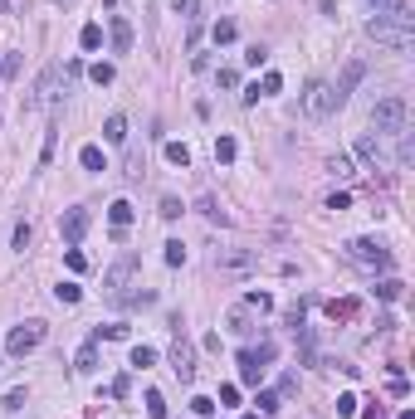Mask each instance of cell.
<instances>
[{
	"label": "cell",
	"instance_id": "cell-1",
	"mask_svg": "<svg viewBox=\"0 0 415 419\" xmlns=\"http://www.w3.org/2000/svg\"><path fill=\"white\" fill-rule=\"evenodd\" d=\"M367 34H372L376 44L396 49V54H405V49H410V39H415V15H410V5L391 0V15H376V20L367 25Z\"/></svg>",
	"mask_w": 415,
	"mask_h": 419
},
{
	"label": "cell",
	"instance_id": "cell-2",
	"mask_svg": "<svg viewBox=\"0 0 415 419\" xmlns=\"http://www.w3.org/2000/svg\"><path fill=\"white\" fill-rule=\"evenodd\" d=\"M405 122H410V108H405V98H381L376 108H372V127L376 132H386V137H401L405 132Z\"/></svg>",
	"mask_w": 415,
	"mask_h": 419
},
{
	"label": "cell",
	"instance_id": "cell-3",
	"mask_svg": "<svg viewBox=\"0 0 415 419\" xmlns=\"http://www.w3.org/2000/svg\"><path fill=\"white\" fill-rule=\"evenodd\" d=\"M347 258H352V264H361V269H376V273L391 269V249H386L381 239H347Z\"/></svg>",
	"mask_w": 415,
	"mask_h": 419
},
{
	"label": "cell",
	"instance_id": "cell-4",
	"mask_svg": "<svg viewBox=\"0 0 415 419\" xmlns=\"http://www.w3.org/2000/svg\"><path fill=\"white\" fill-rule=\"evenodd\" d=\"M59 83H64V64H49V69L39 73V83L30 88L25 108H54V102H59Z\"/></svg>",
	"mask_w": 415,
	"mask_h": 419
},
{
	"label": "cell",
	"instance_id": "cell-5",
	"mask_svg": "<svg viewBox=\"0 0 415 419\" xmlns=\"http://www.w3.org/2000/svg\"><path fill=\"white\" fill-rule=\"evenodd\" d=\"M274 361V341H259V346H244L240 351V381L244 385H259L264 381V365Z\"/></svg>",
	"mask_w": 415,
	"mask_h": 419
},
{
	"label": "cell",
	"instance_id": "cell-6",
	"mask_svg": "<svg viewBox=\"0 0 415 419\" xmlns=\"http://www.w3.org/2000/svg\"><path fill=\"white\" fill-rule=\"evenodd\" d=\"M303 113H308V117H328V113H337L332 83H323V78L308 83V88H303Z\"/></svg>",
	"mask_w": 415,
	"mask_h": 419
},
{
	"label": "cell",
	"instance_id": "cell-7",
	"mask_svg": "<svg viewBox=\"0 0 415 419\" xmlns=\"http://www.w3.org/2000/svg\"><path fill=\"white\" fill-rule=\"evenodd\" d=\"M39 341H44V322H39V317H30L25 327H15V332H10V341H6V356H10V361H20V356H30Z\"/></svg>",
	"mask_w": 415,
	"mask_h": 419
},
{
	"label": "cell",
	"instance_id": "cell-8",
	"mask_svg": "<svg viewBox=\"0 0 415 419\" xmlns=\"http://www.w3.org/2000/svg\"><path fill=\"white\" fill-rule=\"evenodd\" d=\"M137 264H142V258H137V253H123V258H118V264H113L108 273H103V288H108V297H123V288H127V278L137 273Z\"/></svg>",
	"mask_w": 415,
	"mask_h": 419
},
{
	"label": "cell",
	"instance_id": "cell-9",
	"mask_svg": "<svg viewBox=\"0 0 415 419\" xmlns=\"http://www.w3.org/2000/svg\"><path fill=\"white\" fill-rule=\"evenodd\" d=\"M171 371H176V381H181V385H191V381H195V351H191V341H186V337H176V346H171Z\"/></svg>",
	"mask_w": 415,
	"mask_h": 419
},
{
	"label": "cell",
	"instance_id": "cell-10",
	"mask_svg": "<svg viewBox=\"0 0 415 419\" xmlns=\"http://www.w3.org/2000/svg\"><path fill=\"white\" fill-rule=\"evenodd\" d=\"M259 264V253H249V249H220L215 253V269H230V273H249Z\"/></svg>",
	"mask_w": 415,
	"mask_h": 419
},
{
	"label": "cell",
	"instance_id": "cell-11",
	"mask_svg": "<svg viewBox=\"0 0 415 419\" xmlns=\"http://www.w3.org/2000/svg\"><path fill=\"white\" fill-rule=\"evenodd\" d=\"M361 78H367V64H357V59H352V64H347V69H342V78H337V83H332V98H337V108H342V102H347V98H352V88H357V83H361Z\"/></svg>",
	"mask_w": 415,
	"mask_h": 419
},
{
	"label": "cell",
	"instance_id": "cell-12",
	"mask_svg": "<svg viewBox=\"0 0 415 419\" xmlns=\"http://www.w3.org/2000/svg\"><path fill=\"white\" fill-rule=\"evenodd\" d=\"M59 234H64L69 244H78V239L88 234V210H64V220H59Z\"/></svg>",
	"mask_w": 415,
	"mask_h": 419
},
{
	"label": "cell",
	"instance_id": "cell-13",
	"mask_svg": "<svg viewBox=\"0 0 415 419\" xmlns=\"http://www.w3.org/2000/svg\"><path fill=\"white\" fill-rule=\"evenodd\" d=\"M352 151H357V161H361V166H376V161H381V141H376L372 132H361Z\"/></svg>",
	"mask_w": 415,
	"mask_h": 419
},
{
	"label": "cell",
	"instance_id": "cell-14",
	"mask_svg": "<svg viewBox=\"0 0 415 419\" xmlns=\"http://www.w3.org/2000/svg\"><path fill=\"white\" fill-rule=\"evenodd\" d=\"M108 225H113L118 234L132 225V200H113V205H108Z\"/></svg>",
	"mask_w": 415,
	"mask_h": 419
},
{
	"label": "cell",
	"instance_id": "cell-15",
	"mask_svg": "<svg viewBox=\"0 0 415 419\" xmlns=\"http://www.w3.org/2000/svg\"><path fill=\"white\" fill-rule=\"evenodd\" d=\"M132 49V25L123 15H113V54H127Z\"/></svg>",
	"mask_w": 415,
	"mask_h": 419
},
{
	"label": "cell",
	"instance_id": "cell-16",
	"mask_svg": "<svg viewBox=\"0 0 415 419\" xmlns=\"http://www.w3.org/2000/svg\"><path fill=\"white\" fill-rule=\"evenodd\" d=\"M103 137H108L113 146H118V141H127V117H123V113H113L108 122H103Z\"/></svg>",
	"mask_w": 415,
	"mask_h": 419
},
{
	"label": "cell",
	"instance_id": "cell-17",
	"mask_svg": "<svg viewBox=\"0 0 415 419\" xmlns=\"http://www.w3.org/2000/svg\"><path fill=\"white\" fill-rule=\"evenodd\" d=\"M328 317H332V322H352V317H357V297H342V302H328Z\"/></svg>",
	"mask_w": 415,
	"mask_h": 419
},
{
	"label": "cell",
	"instance_id": "cell-18",
	"mask_svg": "<svg viewBox=\"0 0 415 419\" xmlns=\"http://www.w3.org/2000/svg\"><path fill=\"white\" fill-rule=\"evenodd\" d=\"M74 371H83V376H88V371H98V346H93V341H88V346L78 351V361H74Z\"/></svg>",
	"mask_w": 415,
	"mask_h": 419
},
{
	"label": "cell",
	"instance_id": "cell-19",
	"mask_svg": "<svg viewBox=\"0 0 415 419\" xmlns=\"http://www.w3.org/2000/svg\"><path fill=\"white\" fill-rule=\"evenodd\" d=\"M78 44H83L88 54H93V49L103 44V25H83V30H78Z\"/></svg>",
	"mask_w": 415,
	"mask_h": 419
},
{
	"label": "cell",
	"instance_id": "cell-20",
	"mask_svg": "<svg viewBox=\"0 0 415 419\" xmlns=\"http://www.w3.org/2000/svg\"><path fill=\"white\" fill-rule=\"evenodd\" d=\"M167 161H171V166H181V171H186V166H191V151H186V146H181V141H167Z\"/></svg>",
	"mask_w": 415,
	"mask_h": 419
},
{
	"label": "cell",
	"instance_id": "cell-21",
	"mask_svg": "<svg viewBox=\"0 0 415 419\" xmlns=\"http://www.w3.org/2000/svg\"><path fill=\"white\" fill-rule=\"evenodd\" d=\"M235 151H240V146H235V137H220V141H215V161H220V166H230V161H235Z\"/></svg>",
	"mask_w": 415,
	"mask_h": 419
},
{
	"label": "cell",
	"instance_id": "cell-22",
	"mask_svg": "<svg viewBox=\"0 0 415 419\" xmlns=\"http://www.w3.org/2000/svg\"><path fill=\"white\" fill-rule=\"evenodd\" d=\"M230 332H235V337L254 332V327H249V307H235V312H230Z\"/></svg>",
	"mask_w": 415,
	"mask_h": 419
},
{
	"label": "cell",
	"instance_id": "cell-23",
	"mask_svg": "<svg viewBox=\"0 0 415 419\" xmlns=\"http://www.w3.org/2000/svg\"><path fill=\"white\" fill-rule=\"evenodd\" d=\"M147 414H151V419H167V400H162V390H147Z\"/></svg>",
	"mask_w": 415,
	"mask_h": 419
},
{
	"label": "cell",
	"instance_id": "cell-24",
	"mask_svg": "<svg viewBox=\"0 0 415 419\" xmlns=\"http://www.w3.org/2000/svg\"><path fill=\"white\" fill-rule=\"evenodd\" d=\"M78 161H83V171H103V151H98V146H83Z\"/></svg>",
	"mask_w": 415,
	"mask_h": 419
},
{
	"label": "cell",
	"instance_id": "cell-25",
	"mask_svg": "<svg viewBox=\"0 0 415 419\" xmlns=\"http://www.w3.org/2000/svg\"><path fill=\"white\" fill-rule=\"evenodd\" d=\"M167 264H171V269L186 264V244H181V239H167Z\"/></svg>",
	"mask_w": 415,
	"mask_h": 419
},
{
	"label": "cell",
	"instance_id": "cell-26",
	"mask_svg": "<svg viewBox=\"0 0 415 419\" xmlns=\"http://www.w3.org/2000/svg\"><path fill=\"white\" fill-rule=\"evenodd\" d=\"M235 34H240V30H235V20H220V25L211 30V39H215V44H230Z\"/></svg>",
	"mask_w": 415,
	"mask_h": 419
},
{
	"label": "cell",
	"instance_id": "cell-27",
	"mask_svg": "<svg viewBox=\"0 0 415 419\" xmlns=\"http://www.w3.org/2000/svg\"><path fill=\"white\" fill-rule=\"evenodd\" d=\"M401 288H405L401 278H386V283H376V297H386V302H396V297H401Z\"/></svg>",
	"mask_w": 415,
	"mask_h": 419
},
{
	"label": "cell",
	"instance_id": "cell-28",
	"mask_svg": "<svg viewBox=\"0 0 415 419\" xmlns=\"http://www.w3.org/2000/svg\"><path fill=\"white\" fill-rule=\"evenodd\" d=\"M88 78H93L98 88H108V83H113V64H93V69H88Z\"/></svg>",
	"mask_w": 415,
	"mask_h": 419
},
{
	"label": "cell",
	"instance_id": "cell-29",
	"mask_svg": "<svg viewBox=\"0 0 415 419\" xmlns=\"http://www.w3.org/2000/svg\"><path fill=\"white\" fill-rule=\"evenodd\" d=\"M279 400H284V395H274V390H259V414L269 419V414L279 409Z\"/></svg>",
	"mask_w": 415,
	"mask_h": 419
},
{
	"label": "cell",
	"instance_id": "cell-30",
	"mask_svg": "<svg viewBox=\"0 0 415 419\" xmlns=\"http://www.w3.org/2000/svg\"><path fill=\"white\" fill-rule=\"evenodd\" d=\"M264 59H269V49H264V44H249V49H244V64H249V69H259Z\"/></svg>",
	"mask_w": 415,
	"mask_h": 419
},
{
	"label": "cell",
	"instance_id": "cell-31",
	"mask_svg": "<svg viewBox=\"0 0 415 419\" xmlns=\"http://www.w3.org/2000/svg\"><path fill=\"white\" fill-rule=\"evenodd\" d=\"M103 337H108V341H123V337H127V327H123V322H113V327H98V332H93V341H103Z\"/></svg>",
	"mask_w": 415,
	"mask_h": 419
},
{
	"label": "cell",
	"instance_id": "cell-32",
	"mask_svg": "<svg viewBox=\"0 0 415 419\" xmlns=\"http://www.w3.org/2000/svg\"><path fill=\"white\" fill-rule=\"evenodd\" d=\"M54 297H59V302H78V297H83V288H78V283H59V288H54Z\"/></svg>",
	"mask_w": 415,
	"mask_h": 419
},
{
	"label": "cell",
	"instance_id": "cell-33",
	"mask_svg": "<svg viewBox=\"0 0 415 419\" xmlns=\"http://www.w3.org/2000/svg\"><path fill=\"white\" fill-rule=\"evenodd\" d=\"M244 307H254V312H269V307H274V297H269V293H249V297H244Z\"/></svg>",
	"mask_w": 415,
	"mask_h": 419
},
{
	"label": "cell",
	"instance_id": "cell-34",
	"mask_svg": "<svg viewBox=\"0 0 415 419\" xmlns=\"http://www.w3.org/2000/svg\"><path fill=\"white\" fill-rule=\"evenodd\" d=\"M200 215H205V220H220V225H225V210H220V205H215L211 195H205V200H200Z\"/></svg>",
	"mask_w": 415,
	"mask_h": 419
},
{
	"label": "cell",
	"instance_id": "cell-35",
	"mask_svg": "<svg viewBox=\"0 0 415 419\" xmlns=\"http://www.w3.org/2000/svg\"><path fill=\"white\" fill-rule=\"evenodd\" d=\"M151 361H157V351H151V346H132V365H142V371H147Z\"/></svg>",
	"mask_w": 415,
	"mask_h": 419
},
{
	"label": "cell",
	"instance_id": "cell-36",
	"mask_svg": "<svg viewBox=\"0 0 415 419\" xmlns=\"http://www.w3.org/2000/svg\"><path fill=\"white\" fill-rule=\"evenodd\" d=\"M357 405H361L357 395H337V414H342V419H352V414H357Z\"/></svg>",
	"mask_w": 415,
	"mask_h": 419
},
{
	"label": "cell",
	"instance_id": "cell-37",
	"mask_svg": "<svg viewBox=\"0 0 415 419\" xmlns=\"http://www.w3.org/2000/svg\"><path fill=\"white\" fill-rule=\"evenodd\" d=\"M64 264H69V269H74V273H83V269H88V258H83V253H78V249H64Z\"/></svg>",
	"mask_w": 415,
	"mask_h": 419
},
{
	"label": "cell",
	"instance_id": "cell-38",
	"mask_svg": "<svg viewBox=\"0 0 415 419\" xmlns=\"http://www.w3.org/2000/svg\"><path fill=\"white\" fill-rule=\"evenodd\" d=\"M328 171H332V176H352V156H332Z\"/></svg>",
	"mask_w": 415,
	"mask_h": 419
},
{
	"label": "cell",
	"instance_id": "cell-39",
	"mask_svg": "<svg viewBox=\"0 0 415 419\" xmlns=\"http://www.w3.org/2000/svg\"><path fill=\"white\" fill-rule=\"evenodd\" d=\"M0 409H10V414H15V409H25V390H10L6 400H0Z\"/></svg>",
	"mask_w": 415,
	"mask_h": 419
},
{
	"label": "cell",
	"instance_id": "cell-40",
	"mask_svg": "<svg viewBox=\"0 0 415 419\" xmlns=\"http://www.w3.org/2000/svg\"><path fill=\"white\" fill-rule=\"evenodd\" d=\"M191 409H195V414H215V400H211V395H195Z\"/></svg>",
	"mask_w": 415,
	"mask_h": 419
},
{
	"label": "cell",
	"instance_id": "cell-41",
	"mask_svg": "<svg viewBox=\"0 0 415 419\" xmlns=\"http://www.w3.org/2000/svg\"><path fill=\"white\" fill-rule=\"evenodd\" d=\"M410 156H415V141H410V132H401V166H410Z\"/></svg>",
	"mask_w": 415,
	"mask_h": 419
},
{
	"label": "cell",
	"instance_id": "cell-42",
	"mask_svg": "<svg viewBox=\"0 0 415 419\" xmlns=\"http://www.w3.org/2000/svg\"><path fill=\"white\" fill-rule=\"evenodd\" d=\"M215 405H240V385H220V400Z\"/></svg>",
	"mask_w": 415,
	"mask_h": 419
},
{
	"label": "cell",
	"instance_id": "cell-43",
	"mask_svg": "<svg viewBox=\"0 0 415 419\" xmlns=\"http://www.w3.org/2000/svg\"><path fill=\"white\" fill-rule=\"evenodd\" d=\"M176 10H181L186 20H195V15H200V0H176Z\"/></svg>",
	"mask_w": 415,
	"mask_h": 419
},
{
	"label": "cell",
	"instance_id": "cell-44",
	"mask_svg": "<svg viewBox=\"0 0 415 419\" xmlns=\"http://www.w3.org/2000/svg\"><path fill=\"white\" fill-rule=\"evenodd\" d=\"M176 215H181V200L167 195V200H162V220H176Z\"/></svg>",
	"mask_w": 415,
	"mask_h": 419
},
{
	"label": "cell",
	"instance_id": "cell-45",
	"mask_svg": "<svg viewBox=\"0 0 415 419\" xmlns=\"http://www.w3.org/2000/svg\"><path fill=\"white\" fill-rule=\"evenodd\" d=\"M15 249H20V253L30 249V225H20V229H15Z\"/></svg>",
	"mask_w": 415,
	"mask_h": 419
},
{
	"label": "cell",
	"instance_id": "cell-46",
	"mask_svg": "<svg viewBox=\"0 0 415 419\" xmlns=\"http://www.w3.org/2000/svg\"><path fill=\"white\" fill-rule=\"evenodd\" d=\"M361 419H386V409H381V405H372V409L361 414Z\"/></svg>",
	"mask_w": 415,
	"mask_h": 419
},
{
	"label": "cell",
	"instance_id": "cell-47",
	"mask_svg": "<svg viewBox=\"0 0 415 419\" xmlns=\"http://www.w3.org/2000/svg\"><path fill=\"white\" fill-rule=\"evenodd\" d=\"M244 419H264V414H244Z\"/></svg>",
	"mask_w": 415,
	"mask_h": 419
},
{
	"label": "cell",
	"instance_id": "cell-48",
	"mask_svg": "<svg viewBox=\"0 0 415 419\" xmlns=\"http://www.w3.org/2000/svg\"><path fill=\"white\" fill-rule=\"evenodd\" d=\"M376 5H391V0H376Z\"/></svg>",
	"mask_w": 415,
	"mask_h": 419
},
{
	"label": "cell",
	"instance_id": "cell-49",
	"mask_svg": "<svg viewBox=\"0 0 415 419\" xmlns=\"http://www.w3.org/2000/svg\"><path fill=\"white\" fill-rule=\"evenodd\" d=\"M108 5H118V0H108Z\"/></svg>",
	"mask_w": 415,
	"mask_h": 419
}]
</instances>
